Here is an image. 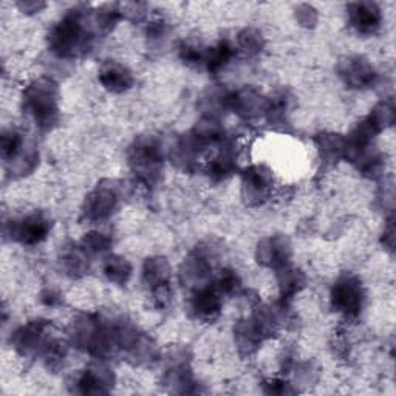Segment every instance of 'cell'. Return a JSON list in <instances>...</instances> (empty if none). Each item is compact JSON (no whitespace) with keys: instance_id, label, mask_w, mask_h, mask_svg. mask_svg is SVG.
<instances>
[{"instance_id":"cell-1","label":"cell","mask_w":396,"mask_h":396,"mask_svg":"<svg viewBox=\"0 0 396 396\" xmlns=\"http://www.w3.org/2000/svg\"><path fill=\"white\" fill-rule=\"evenodd\" d=\"M81 25L78 16H70L59 23V27L53 31L52 36V45L56 53L61 56H74L86 48V30Z\"/></svg>"},{"instance_id":"cell-2","label":"cell","mask_w":396,"mask_h":396,"mask_svg":"<svg viewBox=\"0 0 396 396\" xmlns=\"http://www.w3.org/2000/svg\"><path fill=\"white\" fill-rule=\"evenodd\" d=\"M27 105L40 127L52 126L57 113L53 86H50V82H37L35 87L30 88Z\"/></svg>"},{"instance_id":"cell-3","label":"cell","mask_w":396,"mask_h":396,"mask_svg":"<svg viewBox=\"0 0 396 396\" xmlns=\"http://www.w3.org/2000/svg\"><path fill=\"white\" fill-rule=\"evenodd\" d=\"M333 302L336 308H339L346 315H356L362 303V293L358 280L345 279L337 284L333 291Z\"/></svg>"},{"instance_id":"cell-4","label":"cell","mask_w":396,"mask_h":396,"mask_svg":"<svg viewBox=\"0 0 396 396\" xmlns=\"http://www.w3.org/2000/svg\"><path fill=\"white\" fill-rule=\"evenodd\" d=\"M350 18L354 27L361 33H371L378 28L381 16L373 4H356L351 5Z\"/></svg>"},{"instance_id":"cell-5","label":"cell","mask_w":396,"mask_h":396,"mask_svg":"<svg viewBox=\"0 0 396 396\" xmlns=\"http://www.w3.org/2000/svg\"><path fill=\"white\" fill-rule=\"evenodd\" d=\"M345 79L349 84L354 86V87H364L371 84V81L375 78V73L371 70L368 65L364 61L354 59V61H349L346 62L345 67Z\"/></svg>"},{"instance_id":"cell-6","label":"cell","mask_w":396,"mask_h":396,"mask_svg":"<svg viewBox=\"0 0 396 396\" xmlns=\"http://www.w3.org/2000/svg\"><path fill=\"white\" fill-rule=\"evenodd\" d=\"M101 82L113 92H122L130 87L132 78L126 69L120 67V65H109L101 73Z\"/></svg>"},{"instance_id":"cell-7","label":"cell","mask_w":396,"mask_h":396,"mask_svg":"<svg viewBox=\"0 0 396 396\" xmlns=\"http://www.w3.org/2000/svg\"><path fill=\"white\" fill-rule=\"evenodd\" d=\"M47 231H48V221L35 216L23 220L18 233L19 235H22V242L36 243L42 240V238L47 235Z\"/></svg>"},{"instance_id":"cell-8","label":"cell","mask_w":396,"mask_h":396,"mask_svg":"<svg viewBox=\"0 0 396 396\" xmlns=\"http://www.w3.org/2000/svg\"><path fill=\"white\" fill-rule=\"evenodd\" d=\"M115 197L110 192H99L96 194L95 200H90V208L87 214L92 219H103L110 214V209L113 208Z\"/></svg>"},{"instance_id":"cell-9","label":"cell","mask_w":396,"mask_h":396,"mask_svg":"<svg viewBox=\"0 0 396 396\" xmlns=\"http://www.w3.org/2000/svg\"><path fill=\"white\" fill-rule=\"evenodd\" d=\"M194 308L200 313L202 316H212L220 310V301L216 293L206 290L195 297Z\"/></svg>"},{"instance_id":"cell-10","label":"cell","mask_w":396,"mask_h":396,"mask_svg":"<svg viewBox=\"0 0 396 396\" xmlns=\"http://www.w3.org/2000/svg\"><path fill=\"white\" fill-rule=\"evenodd\" d=\"M105 274L109 276L113 282H126L130 276V267L126 260L122 259H110L105 265Z\"/></svg>"},{"instance_id":"cell-11","label":"cell","mask_w":396,"mask_h":396,"mask_svg":"<svg viewBox=\"0 0 396 396\" xmlns=\"http://www.w3.org/2000/svg\"><path fill=\"white\" fill-rule=\"evenodd\" d=\"M231 50H233V48H231L226 44H220L219 47L212 48L209 54L206 56V62H208L209 70H217V69L223 67V65H225L229 61L231 54H233Z\"/></svg>"}]
</instances>
